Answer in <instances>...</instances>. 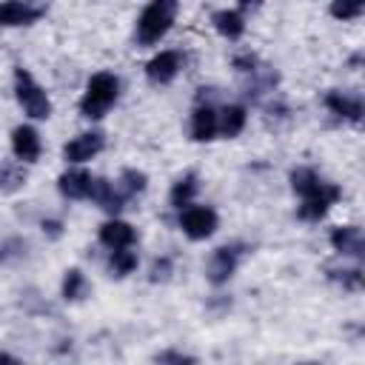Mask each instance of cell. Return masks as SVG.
Wrapping results in <instances>:
<instances>
[{
    "mask_svg": "<svg viewBox=\"0 0 365 365\" xmlns=\"http://www.w3.org/2000/svg\"><path fill=\"white\" fill-rule=\"evenodd\" d=\"M11 151L20 163H37L43 145H40V134L31 125H17L11 131Z\"/></svg>",
    "mask_w": 365,
    "mask_h": 365,
    "instance_id": "cell-9",
    "label": "cell"
},
{
    "mask_svg": "<svg viewBox=\"0 0 365 365\" xmlns=\"http://www.w3.org/2000/svg\"><path fill=\"white\" fill-rule=\"evenodd\" d=\"M134 240H137L134 228L128 222H123V220H108V222L100 225V242L106 248H111V251L114 248H131Z\"/></svg>",
    "mask_w": 365,
    "mask_h": 365,
    "instance_id": "cell-14",
    "label": "cell"
},
{
    "mask_svg": "<svg viewBox=\"0 0 365 365\" xmlns=\"http://www.w3.org/2000/svg\"><path fill=\"white\" fill-rule=\"evenodd\" d=\"M331 245H334L339 254H348V257H359V259H362L365 237L359 234V228L345 225V228H334V234H331Z\"/></svg>",
    "mask_w": 365,
    "mask_h": 365,
    "instance_id": "cell-16",
    "label": "cell"
},
{
    "mask_svg": "<svg viewBox=\"0 0 365 365\" xmlns=\"http://www.w3.org/2000/svg\"><path fill=\"white\" fill-rule=\"evenodd\" d=\"M157 362H194V356L177 354V351H165V354H157Z\"/></svg>",
    "mask_w": 365,
    "mask_h": 365,
    "instance_id": "cell-28",
    "label": "cell"
},
{
    "mask_svg": "<svg viewBox=\"0 0 365 365\" xmlns=\"http://www.w3.org/2000/svg\"><path fill=\"white\" fill-rule=\"evenodd\" d=\"M48 228V234L51 237H60V222H43V231Z\"/></svg>",
    "mask_w": 365,
    "mask_h": 365,
    "instance_id": "cell-31",
    "label": "cell"
},
{
    "mask_svg": "<svg viewBox=\"0 0 365 365\" xmlns=\"http://www.w3.org/2000/svg\"><path fill=\"white\" fill-rule=\"evenodd\" d=\"M86 294H88V279H86V274H83L80 268H68L66 277H63V297H66L68 302H77V299H83Z\"/></svg>",
    "mask_w": 365,
    "mask_h": 365,
    "instance_id": "cell-21",
    "label": "cell"
},
{
    "mask_svg": "<svg viewBox=\"0 0 365 365\" xmlns=\"http://www.w3.org/2000/svg\"><path fill=\"white\" fill-rule=\"evenodd\" d=\"M339 200V188L336 185H331V182H325V188L319 191V194H314V197H305L302 200V205H299V220H308V222H317V220H322L325 214H328V208L334 205Z\"/></svg>",
    "mask_w": 365,
    "mask_h": 365,
    "instance_id": "cell-8",
    "label": "cell"
},
{
    "mask_svg": "<svg viewBox=\"0 0 365 365\" xmlns=\"http://www.w3.org/2000/svg\"><path fill=\"white\" fill-rule=\"evenodd\" d=\"M120 188H123L125 197H134V194L145 191V174L137 171V168H125L123 177H120Z\"/></svg>",
    "mask_w": 365,
    "mask_h": 365,
    "instance_id": "cell-23",
    "label": "cell"
},
{
    "mask_svg": "<svg viewBox=\"0 0 365 365\" xmlns=\"http://www.w3.org/2000/svg\"><path fill=\"white\" fill-rule=\"evenodd\" d=\"M325 106H328L331 114H336L342 120H351V123L365 120V100H359V97H351V94H342V91H328Z\"/></svg>",
    "mask_w": 365,
    "mask_h": 365,
    "instance_id": "cell-10",
    "label": "cell"
},
{
    "mask_svg": "<svg viewBox=\"0 0 365 365\" xmlns=\"http://www.w3.org/2000/svg\"><path fill=\"white\" fill-rule=\"evenodd\" d=\"M331 279H336L345 291H359V288H365V274H359V271H331Z\"/></svg>",
    "mask_w": 365,
    "mask_h": 365,
    "instance_id": "cell-26",
    "label": "cell"
},
{
    "mask_svg": "<svg viewBox=\"0 0 365 365\" xmlns=\"http://www.w3.org/2000/svg\"><path fill=\"white\" fill-rule=\"evenodd\" d=\"M291 188L305 200V197H314L325 188V182L319 180V174L314 168H294L291 171Z\"/></svg>",
    "mask_w": 365,
    "mask_h": 365,
    "instance_id": "cell-18",
    "label": "cell"
},
{
    "mask_svg": "<svg viewBox=\"0 0 365 365\" xmlns=\"http://www.w3.org/2000/svg\"><path fill=\"white\" fill-rule=\"evenodd\" d=\"M177 17V0H151L143 14L137 17V43L151 46L157 43Z\"/></svg>",
    "mask_w": 365,
    "mask_h": 365,
    "instance_id": "cell-2",
    "label": "cell"
},
{
    "mask_svg": "<svg viewBox=\"0 0 365 365\" xmlns=\"http://www.w3.org/2000/svg\"><path fill=\"white\" fill-rule=\"evenodd\" d=\"M57 188H60V194L68 197V200H86V197H91L94 177H91L88 171H83V168H74V171L60 174Z\"/></svg>",
    "mask_w": 365,
    "mask_h": 365,
    "instance_id": "cell-12",
    "label": "cell"
},
{
    "mask_svg": "<svg viewBox=\"0 0 365 365\" xmlns=\"http://www.w3.org/2000/svg\"><path fill=\"white\" fill-rule=\"evenodd\" d=\"M23 180H26V171H23V165L17 168L14 163H3V194H11V191H17V188L23 185Z\"/></svg>",
    "mask_w": 365,
    "mask_h": 365,
    "instance_id": "cell-25",
    "label": "cell"
},
{
    "mask_svg": "<svg viewBox=\"0 0 365 365\" xmlns=\"http://www.w3.org/2000/svg\"><path fill=\"white\" fill-rule=\"evenodd\" d=\"M362 9H365V0H334L331 3V14L336 20H354L362 14Z\"/></svg>",
    "mask_w": 365,
    "mask_h": 365,
    "instance_id": "cell-24",
    "label": "cell"
},
{
    "mask_svg": "<svg viewBox=\"0 0 365 365\" xmlns=\"http://www.w3.org/2000/svg\"><path fill=\"white\" fill-rule=\"evenodd\" d=\"M211 23H214V29H217L225 40H240L242 31H245V20H242V14H240V11H231V9L217 11V14L211 17Z\"/></svg>",
    "mask_w": 365,
    "mask_h": 365,
    "instance_id": "cell-17",
    "label": "cell"
},
{
    "mask_svg": "<svg viewBox=\"0 0 365 365\" xmlns=\"http://www.w3.org/2000/svg\"><path fill=\"white\" fill-rule=\"evenodd\" d=\"M180 228L191 240H208L217 231V211L208 205H185L180 211Z\"/></svg>",
    "mask_w": 365,
    "mask_h": 365,
    "instance_id": "cell-4",
    "label": "cell"
},
{
    "mask_svg": "<svg viewBox=\"0 0 365 365\" xmlns=\"http://www.w3.org/2000/svg\"><path fill=\"white\" fill-rule=\"evenodd\" d=\"M240 245H220L214 254H211V259H208V268H205V274H208V282H214V285H222V282H228L231 279V274L237 271V262H240Z\"/></svg>",
    "mask_w": 365,
    "mask_h": 365,
    "instance_id": "cell-5",
    "label": "cell"
},
{
    "mask_svg": "<svg viewBox=\"0 0 365 365\" xmlns=\"http://www.w3.org/2000/svg\"><path fill=\"white\" fill-rule=\"evenodd\" d=\"M245 120H248V111L242 106H225L220 111V134L222 137H237L242 128H245Z\"/></svg>",
    "mask_w": 365,
    "mask_h": 365,
    "instance_id": "cell-19",
    "label": "cell"
},
{
    "mask_svg": "<svg viewBox=\"0 0 365 365\" xmlns=\"http://www.w3.org/2000/svg\"><path fill=\"white\" fill-rule=\"evenodd\" d=\"M117 94H120V80H117L111 71H97V74H91V80H88V86H86V94H83V100H80L83 117L100 120V117L117 103Z\"/></svg>",
    "mask_w": 365,
    "mask_h": 365,
    "instance_id": "cell-1",
    "label": "cell"
},
{
    "mask_svg": "<svg viewBox=\"0 0 365 365\" xmlns=\"http://www.w3.org/2000/svg\"><path fill=\"white\" fill-rule=\"evenodd\" d=\"M237 3H240V9H245V11H254V9L262 6V0H237Z\"/></svg>",
    "mask_w": 365,
    "mask_h": 365,
    "instance_id": "cell-30",
    "label": "cell"
},
{
    "mask_svg": "<svg viewBox=\"0 0 365 365\" xmlns=\"http://www.w3.org/2000/svg\"><path fill=\"white\" fill-rule=\"evenodd\" d=\"M254 66H257V60H254L251 54H245V57H237V60H234V68H237V71H257Z\"/></svg>",
    "mask_w": 365,
    "mask_h": 365,
    "instance_id": "cell-29",
    "label": "cell"
},
{
    "mask_svg": "<svg viewBox=\"0 0 365 365\" xmlns=\"http://www.w3.org/2000/svg\"><path fill=\"white\" fill-rule=\"evenodd\" d=\"M103 145H106V140L100 131H86L63 145V157H66V163H88L91 157H97L103 151Z\"/></svg>",
    "mask_w": 365,
    "mask_h": 365,
    "instance_id": "cell-6",
    "label": "cell"
},
{
    "mask_svg": "<svg viewBox=\"0 0 365 365\" xmlns=\"http://www.w3.org/2000/svg\"><path fill=\"white\" fill-rule=\"evenodd\" d=\"M137 268V254L128 251V248H114L111 257H108V271L111 277H125Z\"/></svg>",
    "mask_w": 365,
    "mask_h": 365,
    "instance_id": "cell-22",
    "label": "cell"
},
{
    "mask_svg": "<svg viewBox=\"0 0 365 365\" xmlns=\"http://www.w3.org/2000/svg\"><path fill=\"white\" fill-rule=\"evenodd\" d=\"M220 131V114L205 103H200L197 108H194V114H191V137L197 140V143H208V140H214V134Z\"/></svg>",
    "mask_w": 365,
    "mask_h": 365,
    "instance_id": "cell-13",
    "label": "cell"
},
{
    "mask_svg": "<svg viewBox=\"0 0 365 365\" xmlns=\"http://www.w3.org/2000/svg\"><path fill=\"white\" fill-rule=\"evenodd\" d=\"M168 271H171V259L163 257L151 265V282H160V279H168Z\"/></svg>",
    "mask_w": 365,
    "mask_h": 365,
    "instance_id": "cell-27",
    "label": "cell"
},
{
    "mask_svg": "<svg viewBox=\"0 0 365 365\" xmlns=\"http://www.w3.org/2000/svg\"><path fill=\"white\" fill-rule=\"evenodd\" d=\"M91 200H94L103 211L117 214V211L123 208V202H125V194H123V188H120V185H111L108 180H94Z\"/></svg>",
    "mask_w": 365,
    "mask_h": 365,
    "instance_id": "cell-15",
    "label": "cell"
},
{
    "mask_svg": "<svg viewBox=\"0 0 365 365\" xmlns=\"http://www.w3.org/2000/svg\"><path fill=\"white\" fill-rule=\"evenodd\" d=\"M145 74H148V80L157 83V86L171 83V80L180 74V54H177V51H160V54H154V57L148 60V66H145Z\"/></svg>",
    "mask_w": 365,
    "mask_h": 365,
    "instance_id": "cell-11",
    "label": "cell"
},
{
    "mask_svg": "<svg viewBox=\"0 0 365 365\" xmlns=\"http://www.w3.org/2000/svg\"><path fill=\"white\" fill-rule=\"evenodd\" d=\"M14 91H17L23 111L31 120H48L51 117V100L46 97V91L34 83V77L26 68H14Z\"/></svg>",
    "mask_w": 365,
    "mask_h": 365,
    "instance_id": "cell-3",
    "label": "cell"
},
{
    "mask_svg": "<svg viewBox=\"0 0 365 365\" xmlns=\"http://www.w3.org/2000/svg\"><path fill=\"white\" fill-rule=\"evenodd\" d=\"M0 14H3V26H29L46 14V6L31 0H6Z\"/></svg>",
    "mask_w": 365,
    "mask_h": 365,
    "instance_id": "cell-7",
    "label": "cell"
},
{
    "mask_svg": "<svg viewBox=\"0 0 365 365\" xmlns=\"http://www.w3.org/2000/svg\"><path fill=\"white\" fill-rule=\"evenodd\" d=\"M197 174H185V177H180L177 182H174V188H171V205L174 208H185V205H191V200H194V194H197Z\"/></svg>",
    "mask_w": 365,
    "mask_h": 365,
    "instance_id": "cell-20",
    "label": "cell"
}]
</instances>
